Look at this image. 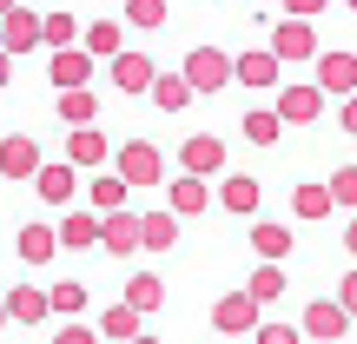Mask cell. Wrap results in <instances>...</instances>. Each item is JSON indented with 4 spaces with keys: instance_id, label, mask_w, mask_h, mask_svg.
<instances>
[{
    "instance_id": "5",
    "label": "cell",
    "mask_w": 357,
    "mask_h": 344,
    "mask_svg": "<svg viewBox=\"0 0 357 344\" xmlns=\"http://www.w3.org/2000/svg\"><path fill=\"white\" fill-rule=\"evenodd\" d=\"M298 331H305V338H318V344H337V338L351 331V318L337 311V298H311V305H305V318H298Z\"/></svg>"
},
{
    "instance_id": "18",
    "label": "cell",
    "mask_w": 357,
    "mask_h": 344,
    "mask_svg": "<svg viewBox=\"0 0 357 344\" xmlns=\"http://www.w3.org/2000/svg\"><path fill=\"white\" fill-rule=\"evenodd\" d=\"M0 311H7V318H20V324H40V318H47V292L20 278V285H13L7 298H0Z\"/></svg>"
},
{
    "instance_id": "31",
    "label": "cell",
    "mask_w": 357,
    "mask_h": 344,
    "mask_svg": "<svg viewBox=\"0 0 357 344\" xmlns=\"http://www.w3.org/2000/svg\"><path fill=\"white\" fill-rule=\"evenodd\" d=\"M291 212L298 218H331V192H324V186H298L291 192Z\"/></svg>"
},
{
    "instance_id": "8",
    "label": "cell",
    "mask_w": 357,
    "mask_h": 344,
    "mask_svg": "<svg viewBox=\"0 0 357 344\" xmlns=\"http://www.w3.org/2000/svg\"><path fill=\"white\" fill-rule=\"evenodd\" d=\"M47 159H40V140H26V133H7L0 140V179H33Z\"/></svg>"
},
{
    "instance_id": "37",
    "label": "cell",
    "mask_w": 357,
    "mask_h": 344,
    "mask_svg": "<svg viewBox=\"0 0 357 344\" xmlns=\"http://www.w3.org/2000/svg\"><path fill=\"white\" fill-rule=\"evenodd\" d=\"M258 344H305L298 324H258Z\"/></svg>"
},
{
    "instance_id": "45",
    "label": "cell",
    "mask_w": 357,
    "mask_h": 344,
    "mask_svg": "<svg viewBox=\"0 0 357 344\" xmlns=\"http://www.w3.org/2000/svg\"><path fill=\"white\" fill-rule=\"evenodd\" d=\"M7 7H20V0H0V13H7Z\"/></svg>"
},
{
    "instance_id": "4",
    "label": "cell",
    "mask_w": 357,
    "mask_h": 344,
    "mask_svg": "<svg viewBox=\"0 0 357 344\" xmlns=\"http://www.w3.org/2000/svg\"><path fill=\"white\" fill-rule=\"evenodd\" d=\"M271 60H278V66H291V60H311V53H318V27H311V20H278V27H271Z\"/></svg>"
},
{
    "instance_id": "14",
    "label": "cell",
    "mask_w": 357,
    "mask_h": 344,
    "mask_svg": "<svg viewBox=\"0 0 357 344\" xmlns=\"http://www.w3.org/2000/svg\"><path fill=\"white\" fill-rule=\"evenodd\" d=\"M47 73H53V87H86L93 80V53L86 47H53V60H47Z\"/></svg>"
},
{
    "instance_id": "35",
    "label": "cell",
    "mask_w": 357,
    "mask_h": 344,
    "mask_svg": "<svg viewBox=\"0 0 357 344\" xmlns=\"http://www.w3.org/2000/svg\"><path fill=\"white\" fill-rule=\"evenodd\" d=\"M40 40L47 47H73V13H40Z\"/></svg>"
},
{
    "instance_id": "25",
    "label": "cell",
    "mask_w": 357,
    "mask_h": 344,
    "mask_svg": "<svg viewBox=\"0 0 357 344\" xmlns=\"http://www.w3.org/2000/svg\"><path fill=\"white\" fill-rule=\"evenodd\" d=\"M139 331H146V318H139L132 305H113V311L100 318V338H113V344H126V338H139Z\"/></svg>"
},
{
    "instance_id": "11",
    "label": "cell",
    "mask_w": 357,
    "mask_h": 344,
    "mask_svg": "<svg viewBox=\"0 0 357 344\" xmlns=\"http://www.w3.org/2000/svg\"><path fill=\"white\" fill-rule=\"evenodd\" d=\"M26 47H40V13H26V7H7L0 13V53H26Z\"/></svg>"
},
{
    "instance_id": "42",
    "label": "cell",
    "mask_w": 357,
    "mask_h": 344,
    "mask_svg": "<svg viewBox=\"0 0 357 344\" xmlns=\"http://www.w3.org/2000/svg\"><path fill=\"white\" fill-rule=\"evenodd\" d=\"M344 252L357 258V218H351V225H344Z\"/></svg>"
},
{
    "instance_id": "27",
    "label": "cell",
    "mask_w": 357,
    "mask_h": 344,
    "mask_svg": "<svg viewBox=\"0 0 357 344\" xmlns=\"http://www.w3.org/2000/svg\"><path fill=\"white\" fill-rule=\"evenodd\" d=\"M126 305L146 318V311H159V305H166V285H159L153 271H146V278H126Z\"/></svg>"
},
{
    "instance_id": "29",
    "label": "cell",
    "mask_w": 357,
    "mask_h": 344,
    "mask_svg": "<svg viewBox=\"0 0 357 344\" xmlns=\"http://www.w3.org/2000/svg\"><path fill=\"white\" fill-rule=\"evenodd\" d=\"M278 113H271V106H252V113H245V140L252 146H278Z\"/></svg>"
},
{
    "instance_id": "44",
    "label": "cell",
    "mask_w": 357,
    "mask_h": 344,
    "mask_svg": "<svg viewBox=\"0 0 357 344\" xmlns=\"http://www.w3.org/2000/svg\"><path fill=\"white\" fill-rule=\"evenodd\" d=\"M126 344H159V338H146V331H139V338H126Z\"/></svg>"
},
{
    "instance_id": "23",
    "label": "cell",
    "mask_w": 357,
    "mask_h": 344,
    "mask_svg": "<svg viewBox=\"0 0 357 344\" xmlns=\"http://www.w3.org/2000/svg\"><path fill=\"white\" fill-rule=\"evenodd\" d=\"M146 93H153L159 113H185V106H192V87L178 73H153V87H146Z\"/></svg>"
},
{
    "instance_id": "40",
    "label": "cell",
    "mask_w": 357,
    "mask_h": 344,
    "mask_svg": "<svg viewBox=\"0 0 357 344\" xmlns=\"http://www.w3.org/2000/svg\"><path fill=\"white\" fill-rule=\"evenodd\" d=\"M337 311L357 318V271H344V285H337Z\"/></svg>"
},
{
    "instance_id": "39",
    "label": "cell",
    "mask_w": 357,
    "mask_h": 344,
    "mask_svg": "<svg viewBox=\"0 0 357 344\" xmlns=\"http://www.w3.org/2000/svg\"><path fill=\"white\" fill-rule=\"evenodd\" d=\"M331 0H284V20H318Z\"/></svg>"
},
{
    "instance_id": "16",
    "label": "cell",
    "mask_w": 357,
    "mask_h": 344,
    "mask_svg": "<svg viewBox=\"0 0 357 344\" xmlns=\"http://www.w3.org/2000/svg\"><path fill=\"white\" fill-rule=\"evenodd\" d=\"M53 239H60L66 252H93V245H100V212H66L60 225H53Z\"/></svg>"
},
{
    "instance_id": "7",
    "label": "cell",
    "mask_w": 357,
    "mask_h": 344,
    "mask_svg": "<svg viewBox=\"0 0 357 344\" xmlns=\"http://www.w3.org/2000/svg\"><path fill=\"white\" fill-rule=\"evenodd\" d=\"M212 331H258V298L252 292H225V298H218V305H212Z\"/></svg>"
},
{
    "instance_id": "21",
    "label": "cell",
    "mask_w": 357,
    "mask_h": 344,
    "mask_svg": "<svg viewBox=\"0 0 357 344\" xmlns=\"http://www.w3.org/2000/svg\"><path fill=\"white\" fill-rule=\"evenodd\" d=\"M139 245L146 252H172L178 245V218L172 212H139Z\"/></svg>"
},
{
    "instance_id": "33",
    "label": "cell",
    "mask_w": 357,
    "mask_h": 344,
    "mask_svg": "<svg viewBox=\"0 0 357 344\" xmlns=\"http://www.w3.org/2000/svg\"><path fill=\"white\" fill-rule=\"evenodd\" d=\"M86 53H93V60H113V53H119V27L113 20H93L86 27Z\"/></svg>"
},
{
    "instance_id": "26",
    "label": "cell",
    "mask_w": 357,
    "mask_h": 344,
    "mask_svg": "<svg viewBox=\"0 0 357 344\" xmlns=\"http://www.w3.org/2000/svg\"><path fill=\"white\" fill-rule=\"evenodd\" d=\"M60 119H66V126H93V119H100L93 93H86V87H66V93H60Z\"/></svg>"
},
{
    "instance_id": "6",
    "label": "cell",
    "mask_w": 357,
    "mask_h": 344,
    "mask_svg": "<svg viewBox=\"0 0 357 344\" xmlns=\"http://www.w3.org/2000/svg\"><path fill=\"white\" fill-rule=\"evenodd\" d=\"M178 172H192V179L225 172V140H212V133H192V140L178 146Z\"/></svg>"
},
{
    "instance_id": "36",
    "label": "cell",
    "mask_w": 357,
    "mask_h": 344,
    "mask_svg": "<svg viewBox=\"0 0 357 344\" xmlns=\"http://www.w3.org/2000/svg\"><path fill=\"white\" fill-rule=\"evenodd\" d=\"M126 20L132 27H166V0H126Z\"/></svg>"
},
{
    "instance_id": "17",
    "label": "cell",
    "mask_w": 357,
    "mask_h": 344,
    "mask_svg": "<svg viewBox=\"0 0 357 344\" xmlns=\"http://www.w3.org/2000/svg\"><path fill=\"white\" fill-rule=\"evenodd\" d=\"M231 80H238V87H278V60H271L265 47H252V53L231 60Z\"/></svg>"
},
{
    "instance_id": "48",
    "label": "cell",
    "mask_w": 357,
    "mask_h": 344,
    "mask_svg": "<svg viewBox=\"0 0 357 344\" xmlns=\"http://www.w3.org/2000/svg\"><path fill=\"white\" fill-rule=\"evenodd\" d=\"M305 344H318V338H305Z\"/></svg>"
},
{
    "instance_id": "43",
    "label": "cell",
    "mask_w": 357,
    "mask_h": 344,
    "mask_svg": "<svg viewBox=\"0 0 357 344\" xmlns=\"http://www.w3.org/2000/svg\"><path fill=\"white\" fill-rule=\"evenodd\" d=\"M7 80H13V60H7V53H0V87H7Z\"/></svg>"
},
{
    "instance_id": "15",
    "label": "cell",
    "mask_w": 357,
    "mask_h": 344,
    "mask_svg": "<svg viewBox=\"0 0 357 344\" xmlns=\"http://www.w3.org/2000/svg\"><path fill=\"white\" fill-rule=\"evenodd\" d=\"M205 205H212V192H205V179H192V172H178L172 186H166V212H172V218H199Z\"/></svg>"
},
{
    "instance_id": "47",
    "label": "cell",
    "mask_w": 357,
    "mask_h": 344,
    "mask_svg": "<svg viewBox=\"0 0 357 344\" xmlns=\"http://www.w3.org/2000/svg\"><path fill=\"white\" fill-rule=\"evenodd\" d=\"M344 7H351V13H357V0H344Z\"/></svg>"
},
{
    "instance_id": "10",
    "label": "cell",
    "mask_w": 357,
    "mask_h": 344,
    "mask_svg": "<svg viewBox=\"0 0 357 344\" xmlns=\"http://www.w3.org/2000/svg\"><path fill=\"white\" fill-rule=\"evenodd\" d=\"M271 113H278V126H311V119L324 113V93L318 87H284Z\"/></svg>"
},
{
    "instance_id": "2",
    "label": "cell",
    "mask_w": 357,
    "mask_h": 344,
    "mask_svg": "<svg viewBox=\"0 0 357 344\" xmlns=\"http://www.w3.org/2000/svg\"><path fill=\"white\" fill-rule=\"evenodd\" d=\"M113 166H119L126 186H159V179H166V153H159L153 140H126V146L113 153Z\"/></svg>"
},
{
    "instance_id": "46",
    "label": "cell",
    "mask_w": 357,
    "mask_h": 344,
    "mask_svg": "<svg viewBox=\"0 0 357 344\" xmlns=\"http://www.w3.org/2000/svg\"><path fill=\"white\" fill-rule=\"evenodd\" d=\"M0 331H7V311H0Z\"/></svg>"
},
{
    "instance_id": "9",
    "label": "cell",
    "mask_w": 357,
    "mask_h": 344,
    "mask_svg": "<svg viewBox=\"0 0 357 344\" xmlns=\"http://www.w3.org/2000/svg\"><path fill=\"white\" fill-rule=\"evenodd\" d=\"M100 245L113 258L139 252V212H126V205H119V212H100Z\"/></svg>"
},
{
    "instance_id": "1",
    "label": "cell",
    "mask_w": 357,
    "mask_h": 344,
    "mask_svg": "<svg viewBox=\"0 0 357 344\" xmlns=\"http://www.w3.org/2000/svg\"><path fill=\"white\" fill-rule=\"evenodd\" d=\"M178 80H185L192 93H218V87H231V53H218V47H192L185 66H178Z\"/></svg>"
},
{
    "instance_id": "32",
    "label": "cell",
    "mask_w": 357,
    "mask_h": 344,
    "mask_svg": "<svg viewBox=\"0 0 357 344\" xmlns=\"http://www.w3.org/2000/svg\"><path fill=\"white\" fill-rule=\"evenodd\" d=\"M324 192H331V212H337V205L357 212V166H337L331 179H324Z\"/></svg>"
},
{
    "instance_id": "41",
    "label": "cell",
    "mask_w": 357,
    "mask_h": 344,
    "mask_svg": "<svg viewBox=\"0 0 357 344\" xmlns=\"http://www.w3.org/2000/svg\"><path fill=\"white\" fill-rule=\"evenodd\" d=\"M337 126H344V133H357V93L344 100V113H337Z\"/></svg>"
},
{
    "instance_id": "24",
    "label": "cell",
    "mask_w": 357,
    "mask_h": 344,
    "mask_svg": "<svg viewBox=\"0 0 357 344\" xmlns=\"http://www.w3.org/2000/svg\"><path fill=\"white\" fill-rule=\"evenodd\" d=\"M13 239H20V258H26V265H47V258L60 252V239H53V225H20Z\"/></svg>"
},
{
    "instance_id": "13",
    "label": "cell",
    "mask_w": 357,
    "mask_h": 344,
    "mask_svg": "<svg viewBox=\"0 0 357 344\" xmlns=\"http://www.w3.org/2000/svg\"><path fill=\"white\" fill-rule=\"evenodd\" d=\"M106 73H113V87H119V93H146V87H153V73H159V66L146 60V53H126V47H119L113 60H106Z\"/></svg>"
},
{
    "instance_id": "38",
    "label": "cell",
    "mask_w": 357,
    "mask_h": 344,
    "mask_svg": "<svg viewBox=\"0 0 357 344\" xmlns=\"http://www.w3.org/2000/svg\"><path fill=\"white\" fill-rule=\"evenodd\" d=\"M53 344H100V331H86L79 318H66L60 331H53Z\"/></svg>"
},
{
    "instance_id": "30",
    "label": "cell",
    "mask_w": 357,
    "mask_h": 344,
    "mask_svg": "<svg viewBox=\"0 0 357 344\" xmlns=\"http://www.w3.org/2000/svg\"><path fill=\"white\" fill-rule=\"evenodd\" d=\"M119 205H126V179L100 172V179H93V212H119Z\"/></svg>"
},
{
    "instance_id": "28",
    "label": "cell",
    "mask_w": 357,
    "mask_h": 344,
    "mask_svg": "<svg viewBox=\"0 0 357 344\" xmlns=\"http://www.w3.org/2000/svg\"><path fill=\"white\" fill-rule=\"evenodd\" d=\"M47 311H60V318H79V311H86V285L79 278H60L47 292Z\"/></svg>"
},
{
    "instance_id": "22",
    "label": "cell",
    "mask_w": 357,
    "mask_h": 344,
    "mask_svg": "<svg viewBox=\"0 0 357 344\" xmlns=\"http://www.w3.org/2000/svg\"><path fill=\"white\" fill-rule=\"evenodd\" d=\"M252 252L265 265H284L291 258V225H252Z\"/></svg>"
},
{
    "instance_id": "19",
    "label": "cell",
    "mask_w": 357,
    "mask_h": 344,
    "mask_svg": "<svg viewBox=\"0 0 357 344\" xmlns=\"http://www.w3.org/2000/svg\"><path fill=\"white\" fill-rule=\"evenodd\" d=\"M218 205H225V212H238V218H252V212H258V179H252V172H225Z\"/></svg>"
},
{
    "instance_id": "12",
    "label": "cell",
    "mask_w": 357,
    "mask_h": 344,
    "mask_svg": "<svg viewBox=\"0 0 357 344\" xmlns=\"http://www.w3.org/2000/svg\"><path fill=\"white\" fill-rule=\"evenodd\" d=\"M113 146H106L100 126H66V166H106Z\"/></svg>"
},
{
    "instance_id": "34",
    "label": "cell",
    "mask_w": 357,
    "mask_h": 344,
    "mask_svg": "<svg viewBox=\"0 0 357 344\" xmlns=\"http://www.w3.org/2000/svg\"><path fill=\"white\" fill-rule=\"evenodd\" d=\"M245 292H252L258 305H271V298L284 292V265H258V271H252V285H245Z\"/></svg>"
},
{
    "instance_id": "20",
    "label": "cell",
    "mask_w": 357,
    "mask_h": 344,
    "mask_svg": "<svg viewBox=\"0 0 357 344\" xmlns=\"http://www.w3.org/2000/svg\"><path fill=\"white\" fill-rule=\"evenodd\" d=\"M73 186H79L73 166H40V172H33V192H40L47 205H73Z\"/></svg>"
},
{
    "instance_id": "3",
    "label": "cell",
    "mask_w": 357,
    "mask_h": 344,
    "mask_svg": "<svg viewBox=\"0 0 357 344\" xmlns=\"http://www.w3.org/2000/svg\"><path fill=\"white\" fill-rule=\"evenodd\" d=\"M311 60H318V80H311V87H318L324 100H331V93H337V100H351V93H357V53H344V47H318Z\"/></svg>"
}]
</instances>
